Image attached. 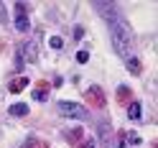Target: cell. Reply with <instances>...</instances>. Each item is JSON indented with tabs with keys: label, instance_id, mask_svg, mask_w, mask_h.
I'll use <instances>...</instances> for the list:
<instances>
[{
	"label": "cell",
	"instance_id": "cell-1",
	"mask_svg": "<svg viewBox=\"0 0 158 148\" xmlns=\"http://www.w3.org/2000/svg\"><path fill=\"white\" fill-rule=\"evenodd\" d=\"M102 15H105L107 26H110V38H112L115 51L120 54L123 59L135 56V51H133V33H130L127 21H125V18L117 13V11H112V8H107V13H102Z\"/></svg>",
	"mask_w": 158,
	"mask_h": 148
},
{
	"label": "cell",
	"instance_id": "cell-10",
	"mask_svg": "<svg viewBox=\"0 0 158 148\" xmlns=\"http://www.w3.org/2000/svg\"><path fill=\"white\" fill-rule=\"evenodd\" d=\"M125 61H127V69H130V74H140V72H143L140 59H138V56H130V59H125Z\"/></svg>",
	"mask_w": 158,
	"mask_h": 148
},
{
	"label": "cell",
	"instance_id": "cell-8",
	"mask_svg": "<svg viewBox=\"0 0 158 148\" xmlns=\"http://www.w3.org/2000/svg\"><path fill=\"white\" fill-rule=\"evenodd\" d=\"M26 84H28V77L23 74V77H15L8 90H10V92H23V90H26Z\"/></svg>",
	"mask_w": 158,
	"mask_h": 148
},
{
	"label": "cell",
	"instance_id": "cell-4",
	"mask_svg": "<svg viewBox=\"0 0 158 148\" xmlns=\"http://www.w3.org/2000/svg\"><path fill=\"white\" fill-rule=\"evenodd\" d=\"M15 28L21 33H28V28H31V23H28V11L23 3H15Z\"/></svg>",
	"mask_w": 158,
	"mask_h": 148
},
{
	"label": "cell",
	"instance_id": "cell-11",
	"mask_svg": "<svg viewBox=\"0 0 158 148\" xmlns=\"http://www.w3.org/2000/svg\"><path fill=\"white\" fill-rule=\"evenodd\" d=\"M127 112H130L133 120H140V117H143V107H140V102H130V110H127Z\"/></svg>",
	"mask_w": 158,
	"mask_h": 148
},
{
	"label": "cell",
	"instance_id": "cell-2",
	"mask_svg": "<svg viewBox=\"0 0 158 148\" xmlns=\"http://www.w3.org/2000/svg\"><path fill=\"white\" fill-rule=\"evenodd\" d=\"M59 112L66 115V117H77V120H82V117H87V107L84 105H77V102L61 100V102H59Z\"/></svg>",
	"mask_w": 158,
	"mask_h": 148
},
{
	"label": "cell",
	"instance_id": "cell-5",
	"mask_svg": "<svg viewBox=\"0 0 158 148\" xmlns=\"http://www.w3.org/2000/svg\"><path fill=\"white\" fill-rule=\"evenodd\" d=\"M23 56L28 59V61H38V49H36V44L33 41H28V44H23Z\"/></svg>",
	"mask_w": 158,
	"mask_h": 148
},
{
	"label": "cell",
	"instance_id": "cell-3",
	"mask_svg": "<svg viewBox=\"0 0 158 148\" xmlns=\"http://www.w3.org/2000/svg\"><path fill=\"white\" fill-rule=\"evenodd\" d=\"M87 100H89L92 107H97V110H102V107L107 105V97L102 92V87H97V84H89L87 87Z\"/></svg>",
	"mask_w": 158,
	"mask_h": 148
},
{
	"label": "cell",
	"instance_id": "cell-12",
	"mask_svg": "<svg viewBox=\"0 0 158 148\" xmlns=\"http://www.w3.org/2000/svg\"><path fill=\"white\" fill-rule=\"evenodd\" d=\"M117 100L125 105L127 100H130V90H127V87H120V90H117Z\"/></svg>",
	"mask_w": 158,
	"mask_h": 148
},
{
	"label": "cell",
	"instance_id": "cell-13",
	"mask_svg": "<svg viewBox=\"0 0 158 148\" xmlns=\"http://www.w3.org/2000/svg\"><path fill=\"white\" fill-rule=\"evenodd\" d=\"M77 61L79 64H87V61H89V54H87V51H77Z\"/></svg>",
	"mask_w": 158,
	"mask_h": 148
},
{
	"label": "cell",
	"instance_id": "cell-6",
	"mask_svg": "<svg viewBox=\"0 0 158 148\" xmlns=\"http://www.w3.org/2000/svg\"><path fill=\"white\" fill-rule=\"evenodd\" d=\"M84 135H87V133L82 130V128H74V130H69V133H66V141L72 143V146H79V143H82V138H84Z\"/></svg>",
	"mask_w": 158,
	"mask_h": 148
},
{
	"label": "cell",
	"instance_id": "cell-9",
	"mask_svg": "<svg viewBox=\"0 0 158 148\" xmlns=\"http://www.w3.org/2000/svg\"><path fill=\"white\" fill-rule=\"evenodd\" d=\"M8 112L15 115V117H23V115H28V105H26V102H15V105L8 107Z\"/></svg>",
	"mask_w": 158,
	"mask_h": 148
},
{
	"label": "cell",
	"instance_id": "cell-7",
	"mask_svg": "<svg viewBox=\"0 0 158 148\" xmlns=\"http://www.w3.org/2000/svg\"><path fill=\"white\" fill-rule=\"evenodd\" d=\"M46 97H48V84H46V82H38V84H36V90H33V100L44 102Z\"/></svg>",
	"mask_w": 158,
	"mask_h": 148
},
{
	"label": "cell",
	"instance_id": "cell-16",
	"mask_svg": "<svg viewBox=\"0 0 158 148\" xmlns=\"http://www.w3.org/2000/svg\"><path fill=\"white\" fill-rule=\"evenodd\" d=\"M84 36V28H74V38H82Z\"/></svg>",
	"mask_w": 158,
	"mask_h": 148
},
{
	"label": "cell",
	"instance_id": "cell-15",
	"mask_svg": "<svg viewBox=\"0 0 158 148\" xmlns=\"http://www.w3.org/2000/svg\"><path fill=\"white\" fill-rule=\"evenodd\" d=\"M77 148H94V141H89V138H84V141L79 143Z\"/></svg>",
	"mask_w": 158,
	"mask_h": 148
},
{
	"label": "cell",
	"instance_id": "cell-14",
	"mask_svg": "<svg viewBox=\"0 0 158 148\" xmlns=\"http://www.w3.org/2000/svg\"><path fill=\"white\" fill-rule=\"evenodd\" d=\"M48 44H51V49H61V46H64V41H61L59 36H51V41H48Z\"/></svg>",
	"mask_w": 158,
	"mask_h": 148
}]
</instances>
